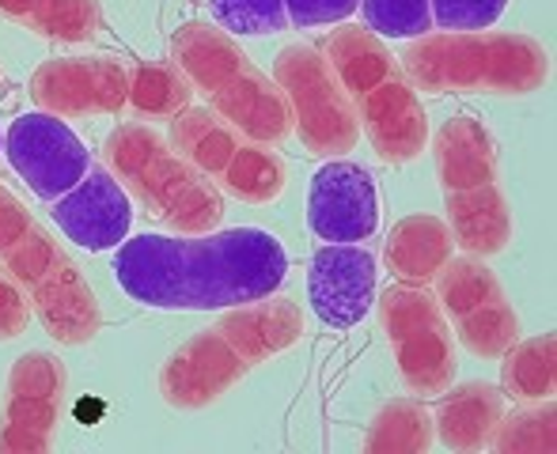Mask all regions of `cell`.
<instances>
[{
	"instance_id": "obj_1",
	"label": "cell",
	"mask_w": 557,
	"mask_h": 454,
	"mask_svg": "<svg viewBox=\"0 0 557 454\" xmlns=\"http://www.w3.org/2000/svg\"><path fill=\"white\" fill-rule=\"evenodd\" d=\"M288 254L262 227H227L206 235L145 231L122 239L114 277L140 307L224 311L277 292Z\"/></svg>"
},
{
	"instance_id": "obj_2",
	"label": "cell",
	"mask_w": 557,
	"mask_h": 454,
	"mask_svg": "<svg viewBox=\"0 0 557 454\" xmlns=\"http://www.w3.org/2000/svg\"><path fill=\"white\" fill-rule=\"evenodd\" d=\"M0 269L20 285L30 311L58 344H91L103 326L96 288L38 216L0 186Z\"/></svg>"
},
{
	"instance_id": "obj_3",
	"label": "cell",
	"mask_w": 557,
	"mask_h": 454,
	"mask_svg": "<svg viewBox=\"0 0 557 454\" xmlns=\"http://www.w3.org/2000/svg\"><path fill=\"white\" fill-rule=\"evenodd\" d=\"M418 96H531L550 80V53L520 30L421 35L403 50Z\"/></svg>"
},
{
	"instance_id": "obj_4",
	"label": "cell",
	"mask_w": 557,
	"mask_h": 454,
	"mask_svg": "<svg viewBox=\"0 0 557 454\" xmlns=\"http://www.w3.org/2000/svg\"><path fill=\"white\" fill-rule=\"evenodd\" d=\"M345 99L383 163H413L429 148V114L380 35L342 23L323 46Z\"/></svg>"
},
{
	"instance_id": "obj_5",
	"label": "cell",
	"mask_w": 557,
	"mask_h": 454,
	"mask_svg": "<svg viewBox=\"0 0 557 454\" xmlns=\"http://www.w3.org/2000/svg\"><path fill=\"white\" fill-rule=\"evenodd\" d=\"M171 65H178L194 96H206L209 111L232 125L239 137L255 144H281L293 133L277 84L216 23H183L171 38Z\"/></svg>"
},
{
	"instance_id": "obj_6",
	"label": "cell",
	"mask_w": 557,
	"mask_h": 454,
	"mask_svg": "<svg viewBox=\"0 0 557 454\" xmlns=\"http://www.w3.org/2000/svg\"><path fill=\"white\" fill-rule=\"evenodd\" d=\"M107 171L125 193L175 235H206L224 220V193L156 129L122 122L103 140Z\"/></svg>"
},
{
	"instance_id": "obj_7",
	"label": "cell",
	"mask_w": 557,
	"mask_h": 454,
	"mask_svg": "<svg viewBox=\"0 0 557 454\" xmlns=\"http://www.w3.org/2000/svg\"><path fill=\"white\" fill-rule=\"evenodd\" d=\"M433 160L455 247L470 257H497L512 242V209L490 129L470 114L451 117L436 133Z\"/></svg>"
},
{
	"instance_id": "obj_8",
	"label": "cell",
	"mask_w": 557,
	"mask_h": 454,
	"mask_svg": "<svg viewBox=\"0 0 557 454\" xmlns=\"http://www.w3.org/2000/svg\"><path fill=\"white\" fill-rule=\"evenodd\" d=\"M273 84L288 106V122L304 152L315 160H342L360 140V122L345 99L331 61L308 42H293L273 58Z\"/></svg>"
},
{
	"instance_id": "obj_9",
	"label": "cell",
	"mask_w": 557,
	"mask_h": 454,
	"mask_svg": "<svg viewBox=\"0 0 557 454\" xmlns=\"http://www.w3.org/2000/svg\"><path fill=\"white\" fill-rule=\"evenodd\" d=\"M375 307L406 390L421 398L444 394L459 375V356L436 295L418 285H391L380 292Z\"/></svg>"
},
{
	"instance_id": "obj_10",
	"label": "cell",
	"mask_w": 557,
	"mask_h": 454,
	"mask_svg": "<svg viewBox=\"0 0 557 454\" xmlns=\"http://www.w3.org/2000/svg\"><path fill=\"white\" fill-rule=\"evenodd\" d=\"M436 303L462 349L478 360H500L520 341V315L485 257H455L436 273Z\"/></svg>"
},
{
	"instance_id": "obj_11",
	"label": "cell",
	"mask_w": 557,
	"mask_h": 454,
	"mask_svg": "<svg viewBox=\"0 0 557 454\" xmlns=\"http://www.w3.org/2000/svg\"><path fill=\"white\" fill-rule=\"evenodd\" d=\"M69 371L53 352H23L12 364L0 405V454H46L58 447Z\"/></svg>"
},
{
	"instance_id": "obj_12",
	"label": "cell",
	"mask_w": 557,
	"mask_h": 454,
	"mask_svg": "<svg viewBox=\"0 0 557 454\" xmlns=\"http://www.w3.org/2000/svg\"><path fill=\"white\" fill-rule=\"evenodd\" d=\"M4 155L15 175L46 201L69 193L91 167V155L84 148V140L61 117L46 111L20 114L8 125Z\"/></svg>"
},
{
	"instance_id": "obj_13",
	"label": "cell",
	"mask_w": 557,
	"mask_h": 454,
	"mask_svg": "<svg viewBox=\"0 0 557 454\" xmlns=\"http://www.w3.org/2000/svg\"><path fill=\"white\" fill-rule=\"evenodd\" d=\"M129 96V68L114 58H50L30 73V99L53 117L117 114Z\"/></svg>"
},
{
	"instance_id": "obj_14",
	"label": "cell",
	"mask_w": 557,
	"mask_h": 454,
	"mask_svg": "<svg viewBox=\"0 0 557 454\" xmlns=\"http://www.w3.org/2000/svg\"><path fill=\"white\" fill-rule=\"evenodd\" d=\"M250 367L239 352L227 344L216 330H201L190 341H183L160 367V398L171 409L198 413L216 405L224 394H232Z\"/></svg>"
},
{
	"instance_id": "obj_15",
	"label": "cell",
	"mask_w": 557,
	"mask_h": 454,
	"mask_svg": "<svg viewBox=\"0 0 557 454\" xmlns=\"http://www.w3.org/2000/svg\"><path fill=\"white\" fill-rule=\"evenodd\" d=\"M308 227L323 242H364L380 227V193L364 167L326 160L308 190Z\"/></svg>"
},
{
	"instance_id": "obj_16",
	"label": "cell",
	"mask_w": 557,
	"mask_h": 454,
	"mask_svg": "<svg viewBox=\"0 0 557 454\" xmlns=\"http://www.w3.org/2000/svg\"><path fill=\"white\" fill-rule=\"evenodd\" d=\"M308 303L334 330L357 326L375 307V257L357 242H331L308 265Z\"/></svg>"
},
{
	"instance_id": "obj_17",
	"label": "cell",
	"mask_w": 557,
	"mask_h": 454,
	"mask_svg": "<svg viewBox=\"0 0 557 454\" xmlns=\"http://www.w3.org/2000/svg\"><path fill=\"white\" fill-rule=\"evenodd\" d=\"M53 220L69 235V242L91 250H114L133 227L129 193L103 167H88V175L69 193L53 198Z\"/></svg>"
},
{
	"instance_id": "obj_18",
	"label": "cell",
	"mask_w": 557,
	"mask_h": 454,
	"mask_svg": "<svg viewBox=\"0 0 557 454\" xmlns=\"http://www.w3.org/2000/svg\"><path fill=\"white\" fill-rule=\"evenodd\" d=\"M221 338L243 356L247 367L270 364L304 338V311L288 295H262V300L224 307L221 323L213 326Z\"/></svg>"
},
{
	"instance_id": "obj_19",
	"label": "cell",
	"mask_w": 557,
	"mask_h": 454,
	"mask_svg": "<svg viewBox=\"0 0 557 454\" xmlns=\"http://www.w3.org/2000/svg\"><path fill=\"white\" fill-rule=\"evenodd\" d=\"M505 417V394L493 382H462L436 394L433 432L447 451H485Z\"/></svg>"
},
{
	"instance_id": "obj_20",
	"label": "cell",
	"mask_w": 557,
	"mask_h": 454,
	"mask_svg": "<svg viewBox=\"0 0 557 454\" xmlns=\"http://www.w3.org/2000/svg\"><path fill=\"white\" fill-rule=\"evenodd\" d=\"M451 254H455L451 227L441 216H429V213L403 216V220L391 227L387 242H383V262H387L391 277L398 285L429 288L436 280V273L451 262Z\"/></svg>"
},
{
	"instance_id": "obj_21",
	"label": "cell",
	"mask_w": 557,
	"mask_h": 454,
	"mask_svg": "<svg viewBox=\"0 0 557 454\" xmlns=\"http://www.w3.org/2000/svg\"><path fill=\"white\" fill-rule=\"evenodd\" d=\"M0 20L58 46H84L103 27L99 0H0Z\"/></svg>"
},
{
	"instance_id": "obj_22",
	"label": "cell",
	"mask_w": 557,
	"mask_h": 454,
	"mask_svg": "<svg viewBox=\"0 0 557 454\" xmlns=\"http://www.w3.org/2000/svg\"><path fill=\"white\" fill-rule=\"evenodd\" d=\"M239 144V133L221 122L209 106H186L171 117V148L206 178H221Z\"/></svg>"
},
{
	"instance_id": "obj_23",
	"label": "cell",
	"mask_w": 557,
	"mask_h": 454,
	"mask_svg": "<svg viewBox=\"0 0 557 454\" xmlns=\"http://www.w3.org/2000/svg\"><path fill=\"white\" fill-rule=\"evenodd\" d=\"M436 443L433 413L421 398H391L368 425L360 451L364 454H425Z\"/></svg>"
},
{
	"instance_id": "obj_24",
	"label": "cell",
	"mask_w": 557,
	"mask_h": 454,
	"mask_svg": "<svg viewBox=\"0 0 557 454\" xmlns=\"http://www.w3.org/2000/svg\"><path fill=\"white\" fill-rule=\"evenodd\" d=\"M224 193H232L235 201H247V205H270L285 193L288 171L285 160L277 152H270V144H239L235 155L227 160L224 175L216 178Z\"/></svg>"
},
{
	"instance_id": "obj_25",
	"label": "cell",
	"mask_w": 557,
	"mask_h": 454,
	"mask_svg": "<svg viewBox=\"0 0 557 454\" xmlns=\"http://www.w3.org/2000/svg\"><path fill=\"white\" fill-rule=\"evenodd\" d=\"M500 364V387L520 402H539L550 398L557 387V338L554 333H539V338L516 341L505 352Z\"/></svg>"
},
{
	"instance_id": "obj_26",
	"label": "cell",
	"mask_w": 557,
	"mask_h": 454,
	"mask_svg": "<svg viewBox=\"0 0 557 454\" xmlns=\"http://www.w3.org/2000/svg\"><path fill=\"white\" fill-rule=\"evenodd\" d=\"M194 103V88L178 65H163V61H140L129 68V106L137 117H175L178 111Z\"/></svg>"
},
{
	"instance_id": "obj_27",
	"label": "cell",
	"mask_w": 557,
	"mask_h": 454,
	"mask_svg": "<svg viewBox=\"0 0 557 454\" xmlns=\"http://www.w3.org/2000/svg\"><path fill=\"white\" fill-rule=\"evenodd\" d=\"M500 454H554L557 447V405L554 398H539L528 409L500 417L497 436L490 443Z\"/></svg>"
},
{
	"instance_id": "obj_28",
	"label": "cell",
	"mask_w": 557,
	"mask_h": 454,
	"mask_svg": "<svg viewBox=\"0 0 557 454\" xmlns=\"http://www.w3.org/2000/svg\"><path fill=\"white\" fill-rule=\"evenodd\" d=\"M364 23L380 38H421L433 30L429 0H360Z\"/></svg>"
},
{
	"instance_id": "obj_29",
	"label": "cell",
	"mask_w": 557,
	"mask_h": 454,
	"mask_svg": "<svg viewBox=\"0 0 557 454\" xmlns=\"http://www.w3.org/2000/svg\"><path fill=\"white\" fill-rule=\"evenodd\" d=\"M216 27L227 35H277L288 27L285 0H209Z\"/></svg>"
},
{
	"instance_id": "obj_30",
	"label": "cell",
	"mask_w": 557,
	"mask_h": 454,
	"mask_svg": "<svg viewBox=\"0 0 557 454\" xmlns=\"http://www.w3.org/2000/svg\"><path fill=\"white\" fill-rule=\"evenodd\" d=\"M429 8L444 30H485L505 15L508 0H429Z\"/></svg>"
},
{
	"instance_id": "obj_31",
	"label": "cell",
	"mask_w": 557,
	"mask_h": 454,
	"mask_svg": "<svg viewBox=\"0 0 557 454\" xmlns=\"http://www.w3.org/2000/svg\"><path fill=\"white\" fill-rule=\"evenodd\" d=\"M360 8V0H285V15L293 27H331V23L349 20Z\"/></svg>"
},
{
	"instance_id": "obj_32",
	"label": "cell",
	"mask_w": 557,
	"mask_h": 454,
	"mask_svg": "<svg viewBox=\"0 0 557 454\" xmlns=\"http://www.w3.org/2000/svg\"><path fill=\"white\" fill-rule=\"evenodd\" d=\"M30 318H35V311H30L27 295L0 269V341H15L20 333H27Z\"/></svg>"
},
{
	"instance_id": "obj_33",
	"label": "cell",
	"mask_w": 557,
	"mask_h": 454,
	"mask_svg": "<svg viewBox=\"0 0 557 454\" xmlns=\"http://www.w3.org/2000/svg\"><path fill=\"white\" fill-rule=\"evenodd\" d=\"M76 413H81V420L88 425V420H96L99 413H103V402H81L76 405Z\"/></svg>"
},
{
	"instance_id": "obj_34",
	"label": "cell",
	"mask_w": 557,
	"mask_h": 454,
	"mask_svg": "<svg viewBox=\"0 0 557 454\" xmlns=\"http://www.w3.org/2000/svg\"><path fill=\"white\" fill-rule=\"evenodd\" d=\"M0 88H4V65H0Z\"/></svg>"
},
{
	"instance_id": "obj_35",
	"label": "cell",
	"mask_w": 557,
	"mask_h": 454,
	"mask_svg": "<svg viewBox=\"0 0 557 454\" xmlns=\"http://www.w3.org/2000/svg\"><path fill=\"white\" fill-rule=\"evenodd\" d=\"M0 148H4V137H0Z\"/></svg>"
}]
</instances>
